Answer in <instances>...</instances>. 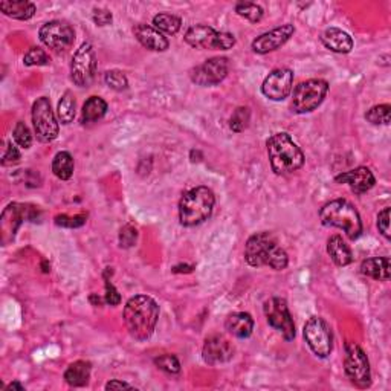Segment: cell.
Returning <instances> with one entry per match:
<instances>
[{
  "instance_id": "obj_1",
  "label": "cell",
  "mask_w": 391,
  "mask_h": 391,
  "mask_svg": "<svg viewBox=\"0 0 391 391\" xmlns=\"http://www.w3.org/2000/svg\"><path fill=\"white\" fill-rule=\"evenodd\" d=\"M122 318H124L128 335L135 341L144 343L151 338L156 329L159 306L149 295H135L126 303Z\"/></svg>"
},
{
  "instance_id": "obj_2",
  "label": "cell",
  "mask_w": 391,
  "mask_h": 391,
  "mask_svg": "<svg viewBox=\"0 0 391 391\" xmlns=\"http://www.w3.org/2000/svg\"><path fill=\"white\" fill-rule=\"evenodd\" d=\"M245 260L252 267L267 266L274 271H285L289 265L287 252L281 248L275 236L267 231L248 238L245 245Z\"/></svg>"
},
{
  "instance_id": "obj_3",
  "label": "cell",
  "mask_w": 391,
  "mask_h": 391,
  "mask_svg": "<svg viewBox=\"0 0 391 391\" xmlns=\"http://www.w3.org/2000/svg\"><path fill=\"white\" fill-rule=\"evenodd\" d=\"M266 147L271 169L278 176L298 171L306 161L303 150L296 146L291 135L286 132L274 133L266 141Z\"/></svg>"
},
{
  "instance_id": "obj_4",
  "label": "cell",
  "mask_w": 391,
  "mask_h": 391,
  "mask_svg": "<svg viewBox=\"0 0 391 391\" xmlns=\"http://www.w3.org/2000/svg\"><path fill=\"white\" fill-rule=\"evenodd\" d=\"M216 205V196L208 187H196L184 193L179 202V222L191 228L208 220Z\"/></svg>"
},
{
  "instance_id": "obj_5",
  "label": "cell",
  "mask_w": 391,
  "mask_h": 391,
  "mask_svg": "<svg viewBox=\"0 0 391 391\" xmlns=\"http://www.w3.org/2000/svg\"><path fill=\"white\" fill-rule=\"evenodd\" d=\"M320 219L324 227L343 229L350 240H356L362 234V220L358 209L345 199L327 202L320 209Z\"/></svg>"
},
{
  "instance_id": "obj_6",
  "label": "cell",
  "mask_w": 391,
  "mask_h": 391,
  "mask_svg": "<svg viewBox=\"0 0 391 391\" xmlns=\"http://www.w3.org/2000/svg\"><path fill=\"white\" fill-rule=\"evenodd\" d=\"M329 92V83L321 78L306 79L294 89L292 111L295 113H310L321 106Z\"/></svg>"
},
{
  "instance_id": "obj_7",
  "label": "cell",
  "mask_w": 391,
  "mask_h": 391,
  "mask_svg": "<svg viewBox=\"0 0 391 391\" xmlns=\"http://www.w3.org/2000/svg\"><path fill=\"white\" fill-rule=\"evenodd\" d=\"M185 41L196 49L229 50L236 46V37L229 32L216 31L208 25H194L185 32Z\"/></svg>"
},
{
  "instance_id": "obj_8",
  "label": "cell",
  "mask_w": 391,
  "mask_h": 391,
  "mask_svg": "<svg viewBox=\"0 0 391 391\" xmlns=\"http://www.w3.org/2000/svg\"><path fill=\"white\" fill-rule=\"evenodd\" d=\"M344 372L354 387L364 390L372 385L370 361L356 343L345 344Z\"/></svg>"
},
{
  "instance_id": "obj_9",
  "label": "cell",
  "mask_w": 391,
  "mask_h": 391,
  "mask_svg": "<svg viewBox=\"0 0 391 391\" xmlns=\"http://www.w3.org/2000/svg\"><path fill=\"white\" fill-rule=\"evenodd\" d=\"M97 74V54L92 43L84 41L70 63V79L78 88H89Z\"/></svg>"
},
{
  "instance_id": "obj_10",
  "label": "cell",
  "mask_w": 391,
  "mask_h": 391,
  "mask_svg": "<svg viewBox=\"0 0 391 391\" xmlns=\"http://www.w3.org/2000/svg\"><path fill=\"white\" fill-rule=\"evenodd\" d=\"M304 339H306L310 350L315 356L325 359L330 356L333 350V333L329 323L321 316L309 318L303 329Z\"/></svg>"
},
{
  "instance_id": "obj_11",
  "label": "cell",
  "mask_w": 391,
  "mask_h": 391,
  "mask_svg": "<svg viewBox=\"0 0 391 391\" xmlns=\"http://www.w3.org/2000/svg\"><path fill=\"white\" fill-rule=\"evenodd\" d=\"M32 126L34 132L37 135L40 142H53L57 140L60 132L59 121L55 118V113L50 107V101L48 97H40L32 104Z\"/></svg>"
},
{
  "instance_id": "obj_12",
  "label": "cell",
  "mask_w": 391,
  "mask_h": 391,
  "mask_svg": "<svg viewBox=\"0 0 391 391\" xmlns=\"http://www.w3.org/2000/svg\"><path fill=\"white\" fill-rule=\"evenodd\" d=\"M263 312L267 324H269L272 329L280 332L286 341H292L296 332L287 301L285 298H280V296H274V298L265 301Z\"/></svg>"
},
{
  "instance_id": "obj_13",
  "label": "cell",
  "mask_w": 391,
  "mask_h": 391,
  "mask_svg": "<svg viewBox=\"0 0 391 391\" xmlns=\"http://www.w3.org/2000/svg\"><path fill=\"white\" fill-rule=\"evenodd\" d=\"M40 41L54 53H66L75 41V31L68 21L50 20L43 25L39 31Z\"/></svg>"
},
{
  "instance_id": "obj_14",
  "label": "cell",
  "mask_w": 391,
  "mask_h": 391,
  "mask_svg": "<svg viewBox=\"0 0 391 391\" xmlns=\"http://www.w3.org/2000/svg\"><path fill=\"white\" fill-rule=\"evenodd\" d=\"M229 63L225 57H213L190 70L191 82L202 88L220 84L227 78Z\"/></svg>"
},
{
  "instance_id": "obj_15",
  "label": "cell",
  "mask_w": 391,
  "mask_h": 391,
  "mask_svg": "<svg viewBox=\"0 0 391 391\" xmlns=\"http://www.w3.org/2000/svg\"><path fill=\"white\" fill-rule=\"evenodd\" d=\"M294 88V72L287 68L274 69L265 78L262 84V92L267 99L283 101L291 95Z\"/></svg>"
},
{
  "instance_id": "obj_16",
  "label": "cell",
  "mask_w": 391,
  "mask_h": 391,
  "mask_svg": "<svg viewBox=\"0 0 391 391\" xmlns=\"http://www.w3.org/2000/svg\"><path fill=\"white\" fill-rule=\"evenodd\" d=\"M32 217H34V209H31L28 205L12 202V204L6 207L2 213V219H0L2 243L8 245L11 240H14V237H16V233L21 227V223L25 222V219H32Z\"/></svg>"
},
{
  "instance_id": "obj_17",
  "label": "cell",
  "mask_w": 391,
  "mask_h": 391,
  "mask_svg": "<svg viewBox=\"0 0 391 391\" xmlns=\"http://www.w3.org/2000/svg\"><path fill=\"white\" fill-rule=\"evenodd\" d=\"M234 353L236 349L229 339L219 335V333H214V335L205 339L204 349H202V358H204L205 364L214 367L229 362L234 358Z\"/></svg>"
},
{
  "instance_id": "obj_18",
  "label": "cell",
  "mask_w": 391,
  "mask_h": 391,
  "mask_svg": "<svg viewBox=\"0 0 391 391\" xmlns=\"http://www.w3.org/2000/svg\"><path fill=\"white\" fill-rule=\"evenodd\" d=\"M294 34H295L294 25L291 23L281 25L272 31H267L262 35H258V37L252 41V50L260 55L274 53V50H277L283 45H286Z\"/></svg>"
},
{
  "instance_id": "obj_19",
  "label": "cell",
  "mask_w": 391,
  "mask_h": 391,
  "mask_svg": "<svg viewBox=\"0 0 391 391\" xmlns=\"http://www.w3.org/2000/svg\"><path fill=\"white\" fill-rule=\"evenodd\" d=\"M338 184H345L350 187V190L354 194H364L367 191H370L376 184L374 175L370 169L367 166H358V169L349 170L345 173H341L335 178Z\"/></svg>"
},
{
  "instance_id": "obj_20",
  "label": "cell",
  "mask_w": 391,
  "mask_h": 391,
  "mask_svg": "<svg viewBox=\"0 0 391 391\" xmlns=\"http://www.w3.org/2000/svg\"><path fill=\"white\" fill-rule=\"evenodd\" d=\"M133 35L144 48L149 50H155V53H164V50H166L170 46L169 39H166L162 32H159L156 28L150 25H136L133 28Z\"/></svg>"
},
{
  "instance_id": "obj_21",
  "label": "cell",
  "mask_w": 391,
  "mask_h": 391,
  "mask_svg": "<svg viewBox=\"0 0 391 391\" xmlns=\"http://www.w3.org/2000/svg\"><path fill=\"white\" fill-rule=\"evenodd\" d=\"M321 43L332 53L336 54H349L353 49V39L349 32H345L339 28L330 26L321 34Z\"/></svg>"
},
{
  "instance_id": "obj_22",
  "label": "cell",
  "mask_w": 391,
  "mask_h": 391,
  "mask_svg": "<svg viewBox=\"0 0 391 391\" xmlns=\"http://www.w3.org/2000/svg\"><path fill=\"white\" fill-rule=\"evenodd\" d=\"M225 329L233 336L246 339L252 335V332H254V318H252L248 312L229 314L225 321Z\"/></svg>"
},
{
  "instance_id": "obj_23",
  "label": "cell",
  "mask_w": 391,
  "mask_h": 391,
  "mask_svg": "<svg viewBox=\"0 0 391 391\" xmlns=\"http://www.w3.org/2000/svg\"><path fill=\"white\" fill-rule=\"evenodd\" d=\"M327 254L332 258V262L339 267L349 266L353 262V252L350 246L338 234L332 236L327 240Z\"/></svg>"
},
{
  "instance_id": "obj_24",
  "label": "cell",
  "mask_w": 391,
  "mask_h": 391,
  "mask_svg": "<svg viewBox=\"0 0 391 391\" xmlns=\"http://www.w3.org/2000/svg\"><path fill=\"white\" fill-rule=\"evenodd\" d=\"M92 364L88 361H75L64 372V381L69 387H84L89 383Z\"/></svg>"
},
{
  "instance_id": "obj_25",
  "label": "cell",
  "mask_w": 391,
  "mask_h": 391,
  "mask_svg": "<svg viewBox=\"0 0 391 391\" xmlns=\"http://www.w3.org/2000/svg\"><path fill=\"white\" fill-rule=\"evenodd\" d=\"M0 11L14 20H30L35 14V5L28 0H2Z\"/></svg>"
},
{
  "instance_id": "obj_26",
  "label": "cell",
  "mask_w": 391,
  "mask_h": 391,
  "mask_svg": "<svg viewBox=\"0 0 391 391\" xmlns=\"http://www.w3.org/2000/svg\"><path fill=\"white\" fill-rule=\"evenodd\" d=\"M361 272L365 277H370L376 281L390 280V258L388 257H373L367 258L361 263Z\"/></svg>"
},
{
  "instance_id": "obj_27",
  "label": "cell",
  "mask_w": 391,
  "mask_h": 391,
  "mask_svg": "<svg viewBox=\"0 0 391 391\" xmlns=\"http://www.w3.org/2000/svg\"><path fill=\"white\" fill-rule=\"evenodd\" d=\"M107 113V103L101 97H90L86 101L82 111V122L89 124V122H97Z\"/></svg>"
},
{
  "instance_id": "obj_28",
  "label": "cell",
  "mask_w": 391,
  "mask_h": 391,
  "mask_svg": "<svg viewBox=\"0 0 391 391\" xmlns=\"http://www.w3.org/2000/svg\"><path fill=\"white\" fill-rule=\"evenodd\" d=\"M74 158L69 153V151H59L54 156L53 161V173L55 178H59L60 180H69L74 175Z\"/></svg>"
},
{
  "instance_id": "obj_29",
  "label": "cell",
  "mask_w": 391,
  "mask_h": 391,
  "mask_svg": "<svg viewBox=\"0 0 391 391\" xmlns=\"http://www.w3.org/2000/svg\"><path fill=\"white\" fill-rule=\"evenodd\" d=\"M75 108H77V101L74 93L70 90H66L63 93L61 99L59 101V107H57V115L61 124H70L75 118Z\"/></svg>"
},
{
  "instance_id": "obj_30",
  "label": "cell",
  "mask_w": 391,
  "mask_h": 391,
  "mask_svg": "<svg viewBox=\"0 0 391 391\" xmlns=\"http://www.w3.org/2000/svg\"><path fill=\"white\" fill-rule=\"evenodd\" d=\"M180 26H182V20L178 16H173V14L161 12L153 17V28H156V30L162 34L175 35L179 32Z\"/></svg>"
},
{
  "instance_id": "obj_31",
  "label": "cell",
  "mask_w": 391,
  "mask_h": 391,
  "mask_svg": "<svg viewBox=\"0 0 391 391\" xmlns=\"http://www.w3.org/2000/svg\"><path fill=\"white\" fill-rule=\"evenodd\" d=\"M236 12L238 16L249 20L251 23H257L263 19V8L257 3H251V2H238L236 5Z\"/></svg>"
},
{
  "instance_id": "obj_32",
  "label": "cell",
  "mask_w": 391,
  "mask_h": 391,
  "mask_svg": "<svg viewBox=\"0 0 391 391\" xmlns=\"http://www.w3.org/2000/svg\"><path fill=\"white\" fill-rule=\"evenodd\" d=\"M251 122V111L248 107H237L229 118V128L234 133H242Z\"/></svg>"
},
{
  "instance_id": "obj_33",
  "label": "cell",
  "mask_w": 391,
  "mask_h": 391,
  "mask_svg": "<svg viewBox=\"0 0 391 391\" xmlns=\"http://www.w3.org/2000/svg\"><path fill=\"white\" fill-rule=\"evenodd\" d=\"M390 104H378L373 106L370 111L365 113V120L374 126H388L390 124Z\"/></svg>"
},
{
  "instance_id": "obj_34",
  "label": "cell",
  "mask_w": 391,
  "mask_h": 391,
  "mask_svg": "<svg viewBox=\"0 0 391 391\" xmlns=\"http://www.w3.org/2000/svg\"><path fill=\"white\" fill-rule=\"evenodd\" d=\"M104 83L108 86V88L117 92H122L128 88L127 77L118 69L107 70L104 74Z\"/></svg>"
},
{
  "instance_id": "obj_35",
  "label": "cell",
  "mask_w": 391,
  "mask_h": 391,
  "mask_svg": "<svg viewBox=\"0 0 391 391\" xmlns=\"http://www.w3.org/2000/svg\"><path fill=\"white\" fill-rule=\"evenodd\" d=\"M12 137H14V142L17 144L19 147L21 149H31L32 146V135H31V130L28 128V126L25 124L23 121H19L16 127H14V132H12Z\"/></svg>"
},
{
  "instance_id": "obj_36",
  "label": "cell",
  "mask_w": 391,
  "mask_h": 391,
  "mask_svg": "<svg viewBox=\"0 0 391 391\" xmlns=\"http://www.w3.org/2000/svg\"><path fill=\"white\" fill-rule=\"evenodd\" d=\"M50 61L49 55L45 49L41 48H31L23 57L25 66H48Z\"/></svg>"
},
{
  "instance_id": "obj_37",
  "label": "cell",
  "mask_w": 391,
  "mask_h": 391,
  "mask_svg": "<svg viewBox=\"0 0 391 391\" xmlns=\"http://www.w3.org/2000/svg\"><path fill=\"white\" fill-rule=\"evenodd\" d=\"M155 365L169 374H178L180 372V362L175 354H161L155 358Z\"/></svg>"
},
{
  "instance_id": "obj_38",
  "label": "cell",
  "mask_w": 391,
  "mask_h": 391,
  "mask_svg": "<svg viewBox=\"0 0 391 391\" xmlns=\"http://www.w3.org/2000/svg\"><path fill=\"white\" fill-rule=\"evenodd\" d=\"M86 219H88V214H75V216L61 214V216H57L54 222L57 227H61V228H79L84 225Z\"/></svg>"
},
{
  "instance_id": "obj_39",
  "label": "cell",
  "mask_w": 391,
  "mask_h": 391,
  "mask_svg": "<svg viewBox=\"0 0 391 391\" xmlns=\"http://www.w3.org/2000/svg\"><path fill=\"white\" fill-rule=\"evenodd\" d=\"M137 240V229L132 225L122 227L120 231V246L124 249L132 248Z\"/></svg>"
},
{
  "instance_id": "obj_40",
  "label": "cell",
  "mask_w": 391,
  "mask_h": 391,
  "mask_svg": "<svg viewBox=\"0 0 391 391\" xmlns=\"http://www.w3.org/2000/svg\"><path fill=\"white\" fill-rule=\"evenodd\" d=\"M104 280H106V295H104V300L108 304V306H118L121 303V295L117 291V287L112 285L111 278L107 277V274L104 272Z\"/></svg>"
},
{
  "instance_id": "obj_41",
  "label": "cell",
  "mask_w": 391,
  "mask_h": 391,
  "mask_svg": "<svg viewBox=\"0 0 391 391\" xmlns=\"http://www.w3.org/2000/svg\"><path fill=\"white\" fill-rule=\"evenodd\" d=\"M376 225H378L379 233L390 240V208H383L382 211L378 214V222H376Z\"/></svg>"
},
{
  "instance_id": "obj_42",
  "label": "cell",
  "mask_w": 391,
  "mask_h": 391,
  "mask_svg": "<svg viewBox=\"0 0 391 391\" xmlns=\"http://www.w3.org/2000/svg\"><path fill=\"white\" fill-rule=\"evenodd\" d=\"M20 151L19 149L14 146L12 142L8 144V147H6V151H5V155L2 158V165L3 166H8V165H14V164H17L20 161Z\"/></svg>"
},
{
  "instance_id": "obj_43",
  "label": "cell",
  "mask_w": 391,
  "mask_h": 391,
  "mask_svg": "<svg viewBox=\"0 0 391 391\" xmlns=\"http://www.w3.org/2000/svg\"><path fill=\"white\" fill-rule=\"evenodd\" d=\"M92 20H93V23H95L97 26H107V25L112 23L113 16H112L111 11L98 8V10H93Z\"/></svg>"
},
{
  "instance_id": "obj_44",
  "label": "cell",
  "mask_w": 391,
  "mask_h": 391,
  "mask_svg": "<svg viewBox=\"0 0 391 391\" xmlns=\"http://www.w3.org/2000/svg\"><path fill=\"white\" fill-rule=\"evenodd\" d=\"M133 387L128 385L127 382H121V381H111L106 383V390H132Z\"/></svg>"
},
{
  "instance_id": "obj_45",
  "label": "cell",
  "mask_w": 391,
  "mask_h": 391,
  "mask_svg": "<svg viewBox=\"0 0 391 391\" xmlns=\"http://www.w3.org/2000/svg\"><path fill=\"white\" fill-rule=\"evenodd\" d=\"M194 271V266L191 265H178L173 267V272L175 274H190Z\"/></svg>"
},
{
  "instance_id": "obj_46",
  "label": "cell",
  "mask_w": 391,
  "mask_h": 391,
  "mask_svg": "<svg viewBox=\"0 0 391 391\" xmlns=\"http://www.w3.org/2000/svg\"><path fill=\"white\" fill-rule=\"evenodd\" d=\"M89 301L93 304V306H101V304H103L106 300L101 298V296H98L97 294H92V295L89 296Z\"/></svg>"
},
{
  "instance_id": "obj_47",
  "label": "cell",
  "mask_w": 391,
  "mask_h": 391,
  "mask_svg": "<svg viewBox=\"0 0 391 391\" xmlns=\"http://www.w3.org/2000/svg\"><path fill=\"white\" fill-rule=\"evenodd\" d=\"M5 390H8V391H10V390H20V391H23V390H25V387L21 385L20 382H17V381H16V382H11L10 385H6V388H5Z\"/></svg>"
}]
</instances>
